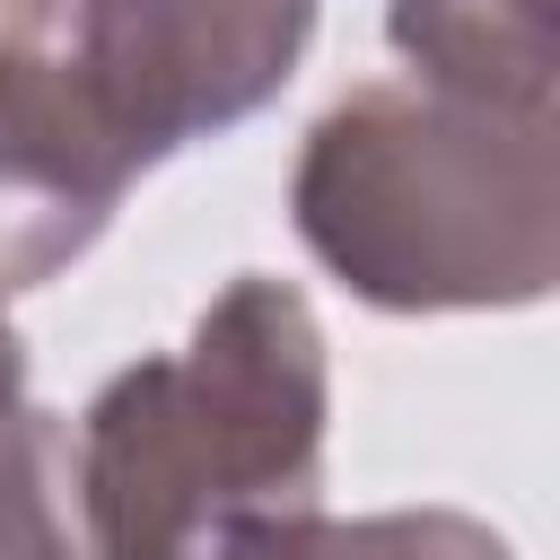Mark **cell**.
<instances>
[{"instance_id": "4", "label": "cell", "mask_w": 560, "mask_h": 560, "mask_svg": "<svg viewBox=\"0 0 560 560\" xmlns=\"http://www.w3.org/2000/svg\"><path fill=\"white\" fill-rule=\"evenodd\" d=\"M61 9L158 158L271 105L315 35V0H61Z\"/></svg>"}, {"instance_id": "2", "label": "cell", "mask_w": 560, "mask_h": 560, "mask_svg": "<svg viewBox=\"0 0 560 560\" xmlns=\"http://www.w3.org/2000/svg\"><path fill=\"white\" fill-rule=\"evenodd\" d=\"M289 219L385 315L534 306L560 280V114L368 79L315 114Z\"/></svg>"}, {"instance_id": "7", "label": "cell", "mask_w": 560, "mask_h": 560, "mask_svg": "<svg viewBox=\"0 0 560 560\" xmlns=\"http://www.w3.org/2000/svg\"><path fill=\"white\" fill-rule=\"evenodd\" d=\"M0 560H96L70 472V420L44 402L0 411Z\"/></svg>"}, {"instance_id": "6", "label": "cell", "mask_w": 560, "mask_h": 560, "mask_svg": "<svg viewBox=\"0 0 560 560\" xmlns=\"http://www.w3.org/2000/svg\"><path fill=\"white\" fill-rule=\"evenodd\" d=\"M219 560H516L499 525L464 508H385V516H271L245 525Z\"/></svg>"}, {"instance_id": "5", "label": "cell", "mask_w": 560, "mask_h": 560, "mask_svg": "<svg viewBox=\"0 0 560 560\" xmlns=\"http://www.w3.org/2000/svg\"><path fill=\"white\" fill-rule=\"evenodd\" d=\"M385 35L411 61L402 79L490 105H551V0H385Z\"/></svg>"}, {"instance_id": "1", "label": "cell", "mask_w": 560, "mask_h": 560, "mask_svg": "<svg viewBox=\"0 0 560 560\" xmlns=\"http://www.w3.org/2000/svg\"><path fill=\"white\" fill-rule=\"evenodd\" d=\"M332 368L298 280L236 271L184 332L96 385L70 429L96 560H219L245 525L324 508Z\"/></svg>"}, {"instance_id": "3", "label": "cell", "mask_w": 560, "mask_h": 560, "mask_svg": "<svg viewBox=\"0 0 560 560\" xmlns=\"http://www.w3.org/2000/svg\"><path fill=\"white\" fill-rule=\"evenodd\" d=\"M149 166L158 149L88 61L70 9L18 0L0 18V289L70 271Z\"/></svg>"}]
</instances>
